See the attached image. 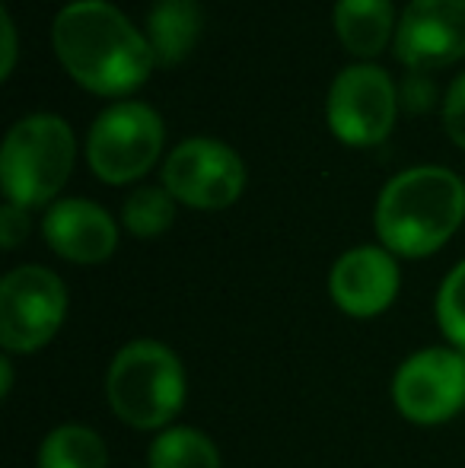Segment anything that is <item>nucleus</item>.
Segmentation results:
<instances>
[{"mask_svg":"<svg viewBox=\"0 0 465 468\" xmlns=\"http://www.w3.org/2000/svg\"><path fill=\"white\" fill-rule=\"evenodd\" d=\"M205 29V13L198 0H153L143 23V36L153 51L156 68H173L192 55Z\"/></svg>","mask_w":465,"mask_h":468,"instance_id":"13","label":"nucleus"},{"mask_svg":"<svg viewBox=\"0 0 465 468\" xmlns=\"http://www.w3.org/2000/svg\"><path fill=\"white\" fill-rule=\"evenodd\" d=\"M437 102V87L424 70H408V77L398 87V109L411 112V115H424Z\"/></svg>","mask_w":465,"mask_h":468,"instance_id":"19","label":"nucleus"},{"mask_svg":"<svg viewBox=\"0 0 465 468\" xmlns=\"http://www.w3.org/2000/svg\"><path fill=\"white\" fill-rule=\"evenodd\" d=\"M437 325L456 351L465 354V259L437 290Z\"/></svg>","mask_w":465,"mask_h":468,"instance_id":"18","label":"nucleus"},{"mask_svg":"<svg viewBox=\"0 0 465 468\" xmlns=\"http://www.w3.org/2000/svg\"><path fill=\"white\" fill-rule=\"evenodd\" d=\"M42 236L55 255L74 265H102L118 249V227L106 207L87 197H61L42 217Z\"/></svg>","mask_w":465,"mask_h":468,"instance_id":"12","label":"nucleus"},{"mask_svg":"<svg viewBox=\"0 0 465 468\" xmlns=\"http://www.w3.org/2000/svg\"><path fill=\"white\" fill-rule=\"evenodd\" d=\"M392 401L411 424L437 427L465 408V354L456 347H424L402 360L392 376Z\"/></svg>","mask_w":465,"mask_h":468,"instance_id":"9","label":"nucleus"},{"mask_svg":"<svg viewBox=\"0 0 465 468\" xmlns=\"http://www.w3.org/2000/svg\"><path fill=\"white\" fill-rule=\"evenodd\" d=\"M106 395L122 424L134 431H166L185 405V367L163 341L137 338L109 364Z\"/></svg>","mask_w":465,"mask_h":468,"instance_id":"3","label":"nucleus"},{"mask_svg":"<svg viewBox=\"0 0 465 468\" xmlns=\"http://www.w3.org/2000/svg\"><path fill=\"white\" fill-rule=\"evenodd\" d=\"M398 115V90L376 64L338 70L325 96L329 131L348 147H376L389 137Z\"/></svg>","mask_w":465,"mask_h":468,"instance_id":"7","label":"nucleus"},{"mask_svg":"<svg viewBox=\"0 0 465 468\" xmlns=\"http://www.w3.org/2000/svg\"><path fill=\"white\" fill-rule=\"evenodd\" d=\"M175 204L179 201L163 186H143L128 195L122 207V223L137 239H156L173 227Z\"/></svg>","mask_w":465,"mask_h":468,"instance_id":"17","label":"nucleus"},{"mask_svg":"<svg viewBox=\"0 0 465 468\" xmlns=\"http://www.w3.org/2000/svg\"><path fill=\"white\" fill-rule=\"evenodd\" d=\"M51 48L70 80L96 96H128L156 61L143 29L109 0H70L51 23Z\"/></svg>","mask_w":465,"mask_h":468,"instance_id":"1","label":"nucleus"},{"mask_svg":"<svg viewBox=\"0 0 465 468\" xmlns=\"http://www.w3.org/2000/svg\"><path fill=\"white\" fill-rule=\"evenodd\" d=\"M0 376H4V386H0V395H10V388H13V364H10V357H4L0 360Z\"/></svg>","mask_w":465,"mask_h":468,"instance_id":"23","label":"nucleus"},{"mask_svg":"<svg viewBox=\"0 0 465 468\" xmlns=\"http://www.w3.org/2000/svg\"><path fill=\"white\" fill-rule=\"evenodd\" d=\"M396 58L408 70H440L465 58V0H408L396 26Z\"/></svg>","mask_w":465,"mask_h":468,"instance_id":"10","label":"nucleus"},{"mask_svg":"<svg viewBox=\"0 0 465 468\" xmlns=\"http://www.w3.org/2000/svg\"><path fill=\"white\" fill-rule=\"evenodd\" d=\"M26 236H29V210L6 201L4 207H0V246H4L6 252H13Z\"/></svg>","mask_w":465,"mask_h":468,"instance_id":"21","label":"nucleus"},{"mask_svg":"<svg viewBox=\"0 0 465 468\" xmlns=\"http://www.w3.org/2000/svg\"><path fill=\"white\" fill-rule=\"evenodd\" d=\"M163 188L195 210H224L246 188L239 154L214 137H188L163 163Z\"/></svg>","mask_w":465,"mask_h":468,"instance_id":"8","label":"nucleus"},{"mask_svg":"<svg viewBox=\"0 0 465 468\" xmlns=\"http://www.w3.org/2000/svg\"><path fill=\"white\" fill-rule=\"evenodd\" d=\"M38 468H109V450L93 427L61 424L38 446Z\"/></svg>","mask_w":465,"mask_h":468,"instance_id":"15","label":"nucleus"},{"mask_svg":"<svg viewBox=\"0 0 465 468\" xmlns=\"http://www.w3.org/2000/svg\"><path fill=\"white\" fill-rule=\"evenodd\" d=\"M163 118L137 99H124L96 115L87 137V163L106 186H128L147 176L163 150Z\"/></svg>","mask_w":465,"mask_h":468,"instance_id":"5","label":"nucleus"},{"mask_svg":"<svg viewBox=\"0 0 465 468\" xmlns=\"http://www.w3.org/2000/svg\"><path fill=\"white\" fill-rule=\"evenodd\" d=\"M68 287L51 268L19 265L0 281V345L6 354L42 351L64 325Z\"/></svg>","mask_w":465,"mask_h":468,"instance_id":"6","label":"nucleus"},{"mask_svg":"<svg viewBox=\"0 0 465 468\" xmlns=\"http://www.w3.org/2000/svg\"><path fill=\"white\" fill-rule=\"evenodd\" d=\"M338 42L354 58H376L396 38V10L392 0H335L332 10Z\"/></svg>","mask_w":465,"mask_h":468,"instance_id":"14","label":"nucleus"},{"mask_svg":"<svg viewBox=\"0 0 465 468\" xmlns=\"http://www.w3.org/2000/svg\"><path fill=\"white\" fill-rule=\"evenodd\" d=\"M150 468H220V452L207 433L195 427H166L147 450Z\"/></svg>","mask_w":465,"mask_h":468,"instance_id":"16","label":"nucleus"},{"mask_svg":"<svg viewBox=\"0 0 465 468\" xmlns=\"http://www.w3.org/2000/svg\"><path fill=\"white\" fill-rule=\"evenodd\" d=\"M0 26H4V68H0V77L6 80L16 68V26H13L10 10H0Z\"/></svg>","mask_w":465,"mask_h":468,"instance_id":"22","label":"nucleus"},{"mask_svg":"<svg viewBox=\"0 0 465 468\" xmlns=\"http://www.w3.org/2000/svg\"><path fill=\"white\" fill-rule=\"evenodd\" d=\"M443 128L449 141L465 150V74L456 77L443 96Z\"/></svg>","mask_w":465,"mask_h":468,"instance_id":"20","label":"nucleus"},{"mask_svg":"<svg viewBox=\"0 0 465 468\" xmlns=\"http://www.w3.org/2000/svg\"><path fill=\"white\" fill-rule=\"evenodd\" d=\"M398 283L402 274L389 249L357 246L332 265L329 293L335 306L351 319H376L396 303Z\"/></svg>","mask_w":465,"mask_h":468,"instance_id":"11","label":"nucleus"},{"mask_svg":"<svg viewBox=\"0 0 465 468\" xmlns=\"http://www.w3.org/2000/svg\"><path fill=\"white\" fill-rule=\"evenodd\" d=\"M465 220V182L447 166H411L392 176L376 197L373 227L396 259H428Z\"/></svg>","mask_w":465,"mask_h":468,"instance_id":"2","label":"nucleus"},{"mask_svg":"<svg viewBox=\"0 0 465 468\" xmlns=\"http://www.w3.org/2000/svg\"><path fill=\"white\" fill-rule=\"evenodd\" d=\"M77 160V141L61 115L36 112L6 131L0 150V186L16 207H51L68 186Z\"/></svg>","mask_w":465,"mask_h":468,"instance_id":"4","label":"nucleus"}]
</instances>
